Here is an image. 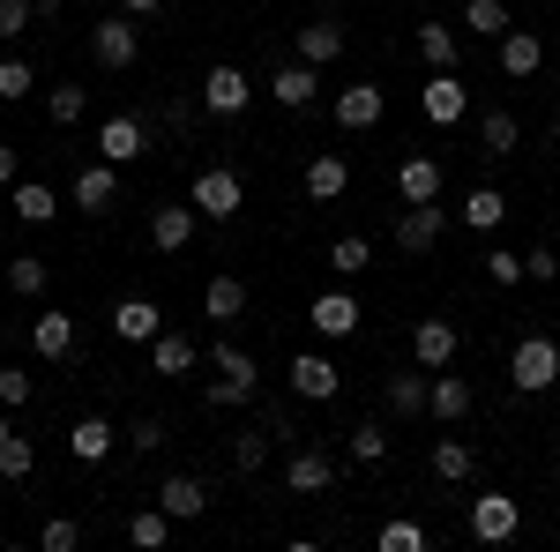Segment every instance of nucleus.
Segmentation results:
<instances>
[{
  "instance_id": "1",
  "label": "nucleus",
  "mask_w": 560,
  "mask_h": 552,
  "mask_svg": "<svg viewBox=\"0 0 560 552\" xmlns=\"http://www.w3.org/2000/svg\"><path fill=\"white\" fill-rule=\"evenodd\" d=\"M210 366H217V381L202 388V403H210V411H240V403H255V396H261V366L240 351V343H217Z\"/></svg>"
},
{
  "instance_id": "2",
  "label": "nucleus",
  "mask_w": 560,
  "mask_h": 552,
  "mask_svg": "<svg viewBox=\"0 0 560 552\" xmlns=\"http://www.w3.org/2000/svg\"><path fill=\"white\" fill-rule=\"evenodd\" d=\"M142 15H128V8H105L97 15V31H90V52H97V68H135V52H142V31H135Z\"/></svg>"
},
{
  "instance_id": "3",
  "label": "nucleus",
  "mask_w": 560,
  "mask_h": 552,
  "mask_svg": "<svg viewBox=\"0 0 560 552\" xmlns=\"http://www.w3.org/2000/svg\"><path fill=\"white\" fill-rule=\"evenodd\" d=\"M509 381H516V396H546V388L560 381V343L553 337H523L516 351H509Z\"/></svg>"
},
{
  "instance_id": "4",
  "label": "nucleus",
  "mask_w": 560,
  "mask_h": 552,
  "mask_svg": "<svg viewBox=\"0 0 560 552\" xmlns=\"http://www.w3.org/2000/svg\"><path fill=\"white\" fill-rule=\"evenodd\" d=\"M255 105V75L247 68H232V60H217L210 75H202V113H217V120H240Z\"/></svg>"
},
{
  "instance_id": "5",
  "label": "nucleus",
  "mask_w": 560,
  "mask_h": 552,
  "mask_svg": "<svg viewBox=\"0 0 560 552\" xmlns=\"http://www.w3.org/2000/svg\"><path fill=\"white\" fill-rule=\"evenodd\" d=\"M240 202H247V187H240V172H232V165H202V172H195V216L224 224V216H240Z\"/></svg>"
},
{
  "instance_id": "6",
  "label": "nucleus",
  "mask_w": 560,
  "mask_h": 552,
  "mask_svg": "<svg viewBox=\"0 0 560 552\" xmlns=\"http://www.w3.org/2000/svg\"><path fill=\"white\" fill-rule=\"evenodd\" d=\"M516 530H523V508L509 501V493H501V485L471 501V538H478V545H509Z\"/></svg>"
},
{
  "instance_id": "7",
  "label": "nucleus",
  "mask_w": 560,
  "mask_h": 552,
  "mask_svg": "<svg viewBox=\"0 0 560 552\" xmlns=\"http://www.w3.org/2000/svg\"><path fill=\"white\" fill-rule=\"evenodd\" d=\"M419 113H427L433 128H456V120L471 113V90L456 83V68H433V83L419 90Z\"/></svg>"
},
{
  "instance_id": "8",
  "label": "nucleus",
  "mask_w": 560,
  "mask_h": 552,
  "mask_svg": "<svg viewBox=\"0 0 560 552\" xmlns=\"http://www.w3.org/2000/svg\"><path fill=\"white\" fill-rule=\"evenodd\" d=\"M441 232H448L441 202H411V210L396 216V247H404V255H433V247H441Z\"/></svg>"
},
{
  "instance_id": "9",
  "label": "nucleus",
  "mask_w": 560,
  "mask_h": 552,
  "mask_svg": "<svg viewBox=\"0 0 560 552\" xmlns=\"http://www.w3.org/2000/svg\"><path fill=\"white\" fill-rule=\"evenodd\" d=\"M306 321H314L322 343H345V337H359V298L351 292H322L314 306H306Z\"/></svg>"
},
{
  "instance_id": "10",
  "label": "nucleus",
  "mask_w": 560,
  "mask_h": 552,
  "mask_svg": "<svg viewBox=\"0 0 560 552\" xmlns=\"http://www.w3.org/2000/svg\"><path fill=\"white\" fill-rule=\"evenodd\" d=\"M68 202H75L83 216H105L113 202H120V172L105 165V157H97V165H83V172H75V187H68Z\"/></svg>"
},
{
  "instance_id": "11",
  "label": "nucleus",
  "mask_w": 560,
  "mask_h": 552,
  "mask_svg": "<svg viewBox=\"0 0 560 552\" xmlns=\"http://www.w3.org/2000/svg\"><path fill=\"white\" fill-rule=\"evenodd\" d=\"M314 90H322V68H306L300 52H292L284 68H269V97H277L284 113H306V105H314Z\"/></svg>"
},
{
  "instance_id": "12",
  "label": "nucleus",
  "mask_w": 560,
  "mask_h": 552,
  "mask_svg": "<svg viewBox=\"0 0 560 552\" xmlns=\"http://www.w3.org/2000/svg\"><path fill=\"white\" fill-rule=\"evenodd\" d=\"M142 150H150V128H142L135 113H113V120L97 128V157H105V165H135Z\"/></svg>"
},
{
  "instance_id": "13",
  "label": "nucleus",
  "mask_w": 560,
  "mask_h": 552,
  "mask_svg": "<svg viewBox=\"0 0 560 552\" xmlns=\"http://www.w3.org/2000/svg\"><path fill=\"white\" fill-rule=\"evenodd\" d=\"M456 351H464V329H456V321H419V329H411V359H419L427 374L456 366Z\"/></svg>"
},
{
  "instance_id": "14",
  "label": "nucleus",
  "mask_w": 560,
  "mask_h": 552,
  "mask_svg": "<svg viewBox=\"0 0 560 552\" xmlns=\"http://www.w3.org/2000/svg\"><path fill=\"white\" fill-rule=\"evenodd\" d=\"M337 388H345L337 359H322V351H300V359H292V396H300V403H329Z\"/></svg>"
},
{
  "instance_id": "15",
  "label": "nucleus",
  "mask_w": 560,
  "mask_h": 552,
  "mask_svg": "<svg viewBox=\"0 0 560 552\" xmlns=\"http://www.w3.org/2000/svg\"><path fill=\"white\" fill-rule=\"evenodd\" d=\"M292 52H300L306 68H329V60H345V23H337V15H314V23H300Z\"/></svg>"
},
{
  "instance_id": "16",
  "label": "nucleus",
  "mask_w": 560,
  "mask_h": 552,
  "mask_svg": "<svg viewBox=\"0 0 560 552\" xmlns=\"http://www.w3.org/2000/svg\"><path fill=\"white\" fill-rule=\"evenodd\" d=\"M538 68H546V38L509 23V31H501V75H509V83H530Z\"/></svg>"
},
{
  "instance_id": "17",
  "label": "nucleus",
  "mask_w": 560,
  "mask_h": 552,
  "mask_svg": "<svg viewBox=\"0 0 560 552\" xmlns=\"http://www.w3.org/2000/svg\"><path fill=\"white\" fill-rule=\"evenodd\" d=\"M158 508L173 515V522H195V515L210 508V485H202V478H195V470H173V478H165V485H158Z\"/></svg>"
},
{
  "instance_id": "18",
  "label": "nucleus",
  "mask_w": 560,
  "mask_h": 552,
  "mask_svg": "<svg viewBox=\"0 0 560 552\" xmlns=\"http://www.w3.org/2000/svg\"><path fill=\"white\" fill-rule=\"evenodd\" d=\"M382 113H388V97H382V83H351L345 97H337V128H351V134L382 128Z\"/></svg>"
},
{
  "instance_id": "19",
  "label": "nucleus",
  "mask_w": 560,
  "mask_h": 552,
  "mask_svg": "<svg viewBox=\"0 0 560 552\" xmlns=\"http://www.w3.org/2000/svg\"><path fill=\"white\" fill-rule=\"evenodd\" d=\"M158 329H165V306H158V298H120V306H113V337L120 343H150Z\"/></svg>"
},
{
  "instance_id": "20",
  "label": "nucleus",
  "mask_w": 560,
  "mask_h": 552,
  "mask_svg": "<svg viewBox=\"0 0 560 552\" xmlns=\"http://www.w3.org/2000/svg\"><path fill=\"white\" fill-rule=\"evenodd\" d=\"M471 403H478V396H471V381H456L448 366L433 374V388H427V411H433L441 425H464V419H471Z\"/></svg>"
},
{
  "instance_id": "21",
  "label": "nucleus",
  "mask_w": 560,
  "mask_h": 552,
  "mask_svg": "<svg viewBox=\"0 0 560 552\" xmlns=\"http://www.w3.org/2000/svg\"><path fill=\"white\" fill-rule=\"evenodd\" d=\"M284 485H292V493H329V485H337V463H329V456H322V448H292V463H284Z\"/></svg>"
},
{
  "instance_id": "22",
  "label": "nucleus",
  "mask_w": 560,
  "mask_h": 552,
  "mask_svg": "<svg viewBox=\"0 0 560 552\" xmlns=\"http://www.w3.org/2000/svg\"><path fill=\"white\" fill-rule=\"evenodd\" d=\"M31 351H38V359H68V351H75V314L45 306L38 321H31Z\"/></svg>"
},
{
  "instance_id": "23",
  "label": "nucleus",
  "mask_w": 560,
  "mask_h": 552,
  "mask_svg": "<svg viewBox=\"0 0 560 552\" xmlns=\"http://www.w3.org/2000/svg\"><path fill=\"white\" fill-rule=\"evenodd\" d=\"M31 470H38V448H31V441L15 433V419H8V403H0V478H8V485H23Z\"/></svg>"
},
{
  "instance_id": "24",
  "label": "nucleus",
  "mask_w": 560,
  "mask_h": 552,
  "mask_svg": "<svg viewBox=\"0 0 560 552\" xmlns=\"http://www.w3.org/2000/svg\"><path fill=\"white\" fill-rule=\"evenodd\" d=\"M345 187H351V165L345 157H306V202H345Z\"/></svg>"
},
{
  "instance_id": "25",
  "label": "nucleus",
  "mask_w": 560,
  "mask_h": 552,
  "mask_svg": "<svg viewBox=\"0 0 560 552\" xmlns=\"http://www.w3.org/2000/svg\"><path fill=\"white\" fill-rule=\"evenodd\" d=\"M113 448H120L113 419H75V433H68V456H75V463H105Z\"/></svg>"
},
{
  "instance_id": "26",
  "label": "nucleus",
  "mask_w": 560,
  "mask_h": 552,
  "mask_svg": "<svg viewBox=\"0 0 560 552\" xmlns=\"http://www.w3.org/2000/svg\"><path fill=\"white\" fill-rule=\"evenodd\" d=\"M150 239H158V255H179L195 239V202H165V210L150 216Z\"/></svg>"
},
{
  "instance_id": "27",
  "label": "nucleus",
  "mask_w": 560,
  "mask_h": 552,
  "mask_svg": "<svg viewBox=\"0 0 560 552\" xmlns=\"http://www.w3.org/2000/svg\"><path fill=\"white\" fill-rule=\"evenodd\" d=\"M150 366H158L165 381L195 374V337H179V329H158V337H150Z\"/></svg>"
},
{
  "instance_id": "28",
  "label": "nucleus",
  "mask_w": 560,
  "mask_h": 552,
  "mask_svg": "<svg viewBox=\"0 0 560 552\" xmlns=\"http://www.w3.org/2000/svg\"><path fill=\"white\" fill-rule=\"evenodd\" d=\"M427 388H433L427 366H404V374H388V411H396V419H419V411H427Z\"/></svg>"
},
{
  "instance_id": "29",
  "label": "nucleus",
  "mask_w": 560,
  "mask_h": 552,
  "mask_svg": "<svg viewBox=\"0 0 560 552\" xmlns=\"http://www.w3.org/2000/svg\"><path fill=\"white\" fill-rule=\"evenodd\" d=\"M396 195L404 202H441V165L433 157H404L396 165Z\"/></svg>"
},
{
  "instance_id": "30",
  "label": "nucleus",
  "mask_w": 560,
  "mask_h": 552,
  "mask_svg": "<svg viewBox=\"0 0 560 552\" xmlns=\"http://www.w3.org/2000/svg\"><path fill=\"white\" fill-rule=\"evenodd\" d=\"M8 202H15L23 224H52V216H60V195H52L45 179H15V195H8Z\"/></svg>"
},
{
  "instance_id": "31",
  "label": "nucleus",
  "mask_w": 560,
  "mask_h": 552,
  "mask_svg": "<svg viewBox=\"0 0 560 552\" xmlns=\"http://www.w3.org/2000/svg\"><path fill=\"white\" fill-rule=\"evenodd\" d=\"M202 314H210V321H240V314H247V284H240V277H210V284H202Z\"/></svg>"
},
{
  "instance_id": "32",
  "label": "nucleus",
  "mask_w": 560,
  "mask_h": 552,
  "mask_svg": "<svg viewBox=\"0 0 560 552\" xmlns=\"http://www.w3.org/2000/svg\"><path fill=\"white\" fill-rule=\"evenodd\" d=\"M419 60H427V68H456V60H464V38H456V31H448V23H419Z\"/></svg>"
},
{
  "instance_id": "33",
  "label": "nucleus",
  "mask_w": 560,
  "mask_h": 552,
  "mask_svg": "<svg viewBox=\"0 0 560 552\" xmlns=\"http://www.w3.org/2000/svg\"><path fill=\"white\" fill-rule=\"evenodd\" d=\"M471 470H478L471 441H433V478H441V485H464Z\"/></svg>"
},
{
  "instance_id": "34",
  "label": "nucleus",
  "mask_w": 560,
  "mask_h": 552,
  "mask_svg": "<svg viewBox=\"0 0 560 552\" xmlns=\"http://www.w3.org/2000/svg\"><path fill=\"white\" fill-rule=\"evenodd\" d=\"M128 545L165 552V545H173V515H165V508H135V515H128Z\"/></svg>"
},
{
  "instance_id": "35",
  "label": "nucleus",
  "mask_w": 560,
  "mask_h": 552,
  "mask_svg": "<svg viewBox=\"0 0 560 552\" xmlns=\"http://www.w3.org/2000/svg\"><path fill=\"white\" fill-rule=\"evenodd\" d=\"M516 142H523L516 113H486V120H478V150H486V157H516Z\"/></svg>"
},
{
  "instance_id": "36",
  "label": "nucleus",
  "mask_w": 560,
  "mask_h": 552,
  "mask_svg": "<svg viewBox=\"0 0 560 552\" xmlns=\"http://www.w3.org/2000/svg\"><path fill=\"white\" fill-rule=\"evenodd\" d=\"M501 216H509V202H501V187H471V195H464V224H471V232H493Z\"/></svg>"
},
{
  "instance_id": "37",
  "label": "nucleus",
  "mask_w": 560,
  "mask_h": 552,
  "mask_svg": "<svg viewBox=\"0 0 560 552\" xmlns=\"http://www.w3.org/2000/svg\"><path fill=\"white\" fill-rule=\"evenodd\" d=\"M45 284H52L45 255H15V261H8V292H15V298H38Z\"/></svg>"
},
{
  "instance_id": "38",
  "label": "nucleus",
  "mask_w": 560,
  "mask_h": 552,
  "mask_svg": "<svg viewBox=\"0 0 560 552\" xmlns=\"http://www.w3.org/2000/svg\"><path fill=\"white\" fill-rule=\"evenodd\" d=\"M83 105H90V90H83V83H52V90H45V113H52V128H75V120H83Z\"/></svg>"
},
{
  "instance_id": "39",
  "label": "nucleus",
  "mask_w": 560,
  "mask_h": 552,
  "mask_svg": "<svg viewBox=\"0 0 560 552\" xmlns=\"http://www.w3.org/2000/svg\"><path fill=\"white\" fill-rule=\"evenodd\" d=\"M464 31H478V38H501V31H509V8H501V0H464Z\"/></svg>"
},
{
  "instance_id": "40",
  "label": "nucleus",
  "mask_w": 560,
  "mask_h": 552,
  "mask_svg": "<svg viewBox=\"0 0 560 552\" xmlns=\"http://www.w3.org/2000/svg\"><path fill=\"white\" fill-rule=\"evenodd\" d=\"M329 269H337V277H359V269H374V247H366L359 232H345V239L329 247Z\"/></svg>"
},
{
  "instance_id": "41",
  "label": "nucleus",
  "mask_w": 560,
  "mask_h": 552,
  "mask_svg": "<svg viewBox=\"0 0 560 552\" xmlns=\"http://www.w3.org/2000/svg\"><path fill=\"white\" fill-rule=\"evenodd\" d=\"M382 456H388L382 419H359V425H351V463H382Z\"/></svg>"
},
{
  "instance_id": "42",
  "label": "nucleus",
  "mask_w": 560,
  "mask_h": 552,
  "mask_svg": "<svg viewBox=\"0 0 560 552\" xmlns=\"http://www.w3.org/2000/svg\"><path fill=\"white\" fill-rule=\"evenodd\" d=\"M31 23H38V0H0V45H15Z\"/></svg>"
},
{
  "instance_id": "43",
  "label": "nucleus",
  "mask_w": 560,
  "mask_h": 552,
  "mask_svg": "<svg viewBox=\"0 0 560 552\" xmlns=\"http://www.w3.org/2000/svg\"><path fill=\"white\" fill-rule=\"evenodd\" d=\"M31 83H38V75H31V60H0V105H23Z\"/></svg>"
},
{
  "instance_id": "44",
  "label": "nucleus",
  "mask_w": 560,
  "mask_h": 552,
  "mask_svg": "<svg viewBox=\"0 0 560 552\" xmlns=\"http://www.w3.org/2000/svg\"><path fill=\"white\" fill-rule=\"evenodd\" d=\"M38 545H45V552H75V545H83V522H68V515H52V522L38 530Z\"/></svg>"
},
{
  "instance_id": "45",
  "label": "nucleus",
  "mask_w": 560,
  "mask_h": 552,
  "mask_svg": "<svg viewBox=\"0 0 560 552\" xmlns=\"http://www.w3.org/2000/svg\"><path fill=\"white\" fill-rule=\"evenodd\" d=\"M523 284H560V255L553 247H530V255H523Z\"/></svg>"
},
{
  "instance_id": "46",
  "label": "nucleus",
  "mask_w": 560,
  "mask_h": 552,
  "mask_svg": "<svg viewBox=\"0 0 560 552\" xmlns=\"http://www.w3.org/2000/svg\"><path fill=\"white\" fill-rule=\"evenodd\" d=\"M261 456H269V441H261V433H240V441H232V470H240V478H255Z\"/></svg>"
},
{
  "instance_id": "47",
  "label": "nucleus",
  "mask_w": 560,
  "mask_h": 552,
  "mask_svg": "<svg viewBox=\"0 0 560 552\" xmlns=\"http://www.w3.org/2000/svg\"><path fill=\"white\" fill-rule=\"evenodd\" d=\"M382 552H427V530L419 522H382Z\"/></svg>"
},
{
  "instance_id": "48",
  "label": "nucleus",
  "mask_w": 560,
  "mask_h": 552,
  "mask_svg": "<svg viewBox=\"0 0 560 552\" xmlns=\"http://www.w3.org/2000/svg\"><path fill=\"white\" fill-rule=\"evenodd\" d=\"M31 374H23V366H0V403H8V411H23V403H31Z\"/></svg>"
},
{
  "instance_id": "49",
  "label": "nucleus",
  "mask_w": 560,
  "mask_h": 552,
  "mask_svg": "<svg viewBox=\"0 0 560 552\" xmlns=\"http://www.w3.org/2000/svg\"><path fill=\"white\" fill-rule=\"evenodd\" d=\"M486 277H493L501 292H509V284H523V255H509V247H493V255H486Z\"/></svg>"
},
{
  "instance_id": "50",
  "label": "nucleus",
  "mask_w": 560,
  "mask_h": 552,
  "mask_svg": "<svg viewBox=\"0 0 560 552\" xmlns=\"http://www.w3.org/2000/svg\"><path fill=\"white\" fill-rule=\"evenodd\" d=\"M128 441L142 448V456H150V448H165V419H135V425H128Z\"/></svg>"
},
{
  "instance_id": "51",
  "label": "nucleus",
  "mask_w": 560,
  "mask_h": 552,
  "mask_svg": "<svg viewBox=\"0 0 560 552\" xmlns=\"http://www.w3.org/2000/svg\"><path fill=\"white\" fill-rule=\"evenodd\" d=\"M0 187H15V142H0Z\"/></svg>"
},
{
  "instance_id": "52",
  "label": "nucleus",
  "mask_w": 560,
  "mask_h": 552,
  "mask_svg": "<svg viewBox=\"0 0 560 552\" xmlns=\"http://www.w3.org/2000/svg\"><path fill=\"white\" fill-rule=\"evenodd\" d=\"M158 8H165V0H128V15H158Z\"/></svg>"
},
{
  "instance_id": "53",
  "label": "nucleus",
  "mask_w": 560,
  "mask_h": 552,
  "mask_svg": "<svg viewBox=\"0 0 560 552\" xmlns=\"http://www.w3.org/2000/svg\"><path fill=\"white\" fill-rule=\"evenodd\" d=\"M97 8H128V0H97Z\"/></svg>"
},
{
  "instance_id": "54",
  "label": "nucleus",
  "mask_w": 560,
  "mask_h": 552,
  "mask_svg": "<svg viewBox=\"0 0 560 552\" xmlns=\"http://www.w3.org/2000/svg\"><path fill=\"white\" fill-rule=\"evenodd\" d=\"M553 142H560V113H553Z\"/></svg>"
}]
</instances>
